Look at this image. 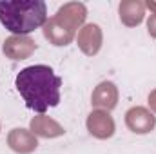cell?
<instances>
[{
  "label": "cell",
  "mask_w": 156,
  "mask_h": 154,
  "mask_svg": "<svg viewBox=\"0 0 156 154\" xmlns=\"http://www.w3.org/2000/svg\"><path fill=\"white\" fill-rule=\"evenodd\" d=\"M15 87L26 105L35 113L44 114L60 103L62 78L55 75L49 65H29L22 69L15 78Z\"/></svg>",
  "instance_id": "obj_1"
},
{
  "label": "cell",
  "mask_w": 156,
  "mask_h": 154,
  "mask_svg": "<svg viewBox=\"0 0 156 154\" xmlns=\"http://www.w3.org/2000/svg\"><path fill=\"white\" fill-rule=\"evenodd\" d=\"M47 20L44 0H4L0 2V24L13 35H29Z\"/></svg>",
  "instance_id": "obj_2"
}]
</instances>
